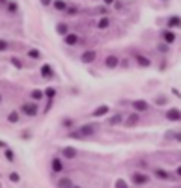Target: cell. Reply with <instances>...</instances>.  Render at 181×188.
Segmentation results:
<instances>
[{
	"label": "cell",
	"instance_id": "cell-23",
	"mask_svg": "<svg viewBox=\"0 0 181 188\" xmlns=\"http://www.w3.org/2000/svg\"><path fill=\"white\" fill-rule=\"evenodd\" d=\"M56 32L65 37V35L69 34V26H67V24H56Z\"/></svg>",
	"mask_w": 181,
	"mask_h": 188
},
{
	"label": "cell",
	"instance_id": "cell-34",
	"mask_svg": "<svg viewBox=\"0 0 181 188\" xmlns=\"http://www.w3.org/2000/svg\"><path fill=\"white\" fill-rule=\"evenodd\" d=\"M50 108H52V101H47V104H45V108H43V114H49Z\"/></svg>",
	"mask_w": 181,
	"mask_h": 188
},
{
	"label": "cell",
	"instance_id": "cell-29",
	"mask_svg": "<svg viewBox=\"0 0 181 188\" xmlns=\"http://www.w3.org/2000/svg\"><path fill=\"white\" fill-rule=\"evenodd\" d=\"M28 56L34 58V60H39V58H41V52H39L37 48H30V50H28Z\"/></svg>",
	"mask_w": 181,
	"mask_h": 188
},
{
	"label": "cell",
	"instance_id": "cell-27",
	"mask_svg": "<svg viewBox=\"0 0 181 188\" xmlns=\"http://www.w3.org/2000/svg\"><path fill=\"white\" fill-rule=\"evenodd\" d=\"M127 119H129V121H125V125H127V127H133L135 123H138V119H140V117H138V114H131Z\"/></svg>",
	"mask_w": 181,
	"mask_h": 188
},
{
	"label": "cell",
	"instance_id": "cell-9",
	"mask_svg": "<svg viewBox=\"0 0 181 188\" xmlns=\"http://www.w3.org/2000/svg\"><path fill=\"white\" fill-rule=\"evenodd\" d=\"M166 119L168 121H181V110H178V108H168L166 110Z\"/></svg>",
	"mask_w": 181,
	"mask_h": 188
},
{
	"label": "cell",
	"instance_id": "cell-28",
	"mask_svg": "<svg viewBox=\"0 0 181 188\" xmlns=\"http://www.w3.org/2000/svg\"><path fill=\"white\" fill-rule=\"evenodd\" d=\"M6 6H7V11H9V13H11V15H13V13H17V11H19V4H15V2H7V4H6Z\"/></svg>",
	"mask_w": 181,
	"mask_h": 188
},
{
	"label": "cell",
	"instance_id": "cell-24",
	"mask_svg": "<svg viewBox=\"0 0 181 188\" xmlns=\"http://www.w3.org/2000/svg\"><path fill=\"white\" fill-rule=\"evenodd\" d=\"M62 127H64V129H73V127H75V119L64 117V119H62Z\"/></svg>",
	"mask_w": 181,
	"mask_h": 188
},
{
	"label": "cell",
	"instance_id": "cell-39",
	"mask_svg": "<svg viewBox=\"0 0 181 188\" xmlns=\"http://www.w3.org/2000/svg\"><path fill=\"white\" fill-rule=\"evenodd\" d=\"M172 93H174L176 97H179V99H181V91H179V89H176V88H172Z\"/></svg>",
	"mask_w": 181,
	"mask_h": 188
},
{
	"label": "cell",
	"instance_id": "cell-45",
	"mask_svg": "<svg viewBox=\"0 0 181 188\" xmlns=\"http://www.w3.org/2000/svg\"><path fill=\"white\" fill-rule=\"evenodd\" d=\"M73 188H79V186H73Z\"/></svg>",
	"mask_w": 181,
	"mask_h": 188
},
{
	"label": "cell",
	"instance_id": "cell-46",
	"mask_svg": "<svg viewBox=\"0 0 181 188\" xmlns=\"http://www.w3.org/2000/svg\"><path fill=\"white\" fill-rule=\"evenodd\" d=\"M0 188H2V185H0Z\"/></svg>",
	"mask_w": 181,
	"mask_h": 188
},
{
	"label": "cell",
	"instance_id": "cell-43",
	"mask_svg": "<svg viewBox=\"0 0 181 188\" xmlns=\"http://www.w3.org/2000/svg\"><path fill=\"white\" fill-rule=\"evenodd\" d=\"M178 175H179V177H181V166H179V168H178Z\"/></svg>",
	"mask_w": 181,
	"mask_h": 188
},
{
	"label": "cell",
	"instance_id": "cell-35",
	"mask_svg": "<svg viewBox=\"0 0 181 188\" xmlns=\"http://www.w3.org/2000/svg\"><path fill=\"white\" fill-rule=\"evenodd\" d=\"M9 48V45H7V41H4V39H0V50L4 52V50H7Z\"/></svg>",
	"mask_w": 181,
	"mask_h": 188
},
{
	"label": "cell",
	"instance_id": "cell-32",
	"mask_svg": "<svg viewBox=\"0 0 181 188\" xmlns=\"http://www.w3.org/2000/svg\"><path fill=\"white\" fill-rule=\"evenodd\" d=\"M166 103H168V101H166V97H163V95L155 99V104H161V106H163V104H166Z\"/></svg>",
	"mask_w": 181,
	"mask_h": 188
},
{
	"label": "cell",
	"instance_id": "cell-5",
	"mask_svg": "<svg viewBox=\"0 0 181 188\" xmlns=\"http://www.w3.org/2000/svg\"><path fill=\"white\" fill-rule=\"evenodd\" d=\"M118 65H120V58H118V56L110 54V56L105 58V67H107V69H116Z\"/></svg>",
	"mask_w": 181,
	"mask_h": 188
},
{
	"label": "cell",
	"instance_id": "cell-22",
	"mask_svg": "<svg viewBox=\"0 0 181 188\" xmlns=\"http://www.w3.org/2000/svg\"><path fill=\"white\" fill-rule=\"evenodd\" d=\"M58 186L60 188H73V183H71L69 177H62V179L58 181Z\"/></svg>",
	"mask_w": 181,
	"mask_h": 188
},
{
	"label": "cell",
	"instance_id": "cell-37",
	"mask_svg": "<svg viewBox=\"0 0 181 188\" xmlns=\"http://www.w3.org/2000/svg\"><path fill=\"white\" fill-rule=\"evenodd\" d=\"M157 48H159V52H168V45H166V43H161Z\"/></svg>",
	"mask_w": 181,
	"mask_h": 188
},
{
	"label": "cell",
	"instance_id": "cell-12",
	"mask_svg": "<svg viewBox=\"0 0 181 188\" xmlns=\"http://www.w3.org/2000/svg\"><path fill=\"white\" fill-rule=\"evenodd\" d=\"M62 158H77V149L75 147H62Z\"/></svg>",
	"mask_w": 181,
	"mask_h": 188
},
{
	"label": "cell",
	"instance_id": "cell-44",
	"mask_svg": "<svg viewBox=\"0 0 181 188\" xmlns=\"http://www.w3.org/2000/svg\"><path fill=\"white\" fill-rule=\"evenodd\" d=\"M0 101H2V93H0Z\"/></svg>",
	"mask_w": 181,
	"mask_h": 188
},
{
	"label": "cell",
	"instance_id": "cell-10",
	"mask_svg": "<svg viewBox=\"0 0 181 188\" xmlns=\"http://www.w3.org/2000/svg\"><path fill=\"white\" fill-rule=\"evenodd\" d=\"M133 183H135V185H146V183H150V175L136 172V173L133 175Z\"/></svg>",
	"mask_w": 181,
	"mask_h": 188
},
{
	"label": "cell",
	"instance_id": "cell-20",
	"mask_svg": "<svg viewBox=\"0 0 181 188\" xmlns=\"http://www.w3.org/2000/svg\"><path fill=\"white\" fill-rule=\"evenodd\" d=\"M52 6H54V9H56V11H62V13H65V11H67V7H69V4H67V2H52Z\"/></svg>",
	"mask_w": 181,
	"mask_h": 188
},
{
	"label": "cell",
	"instance_id": "cell-30",
	"mask_svg": "<svg viewBox=\"0 0 181 188\" xmlns=\"http://www.w3.org/2000/svg\"><path fill=\"white\" fill-rule=\"evenodd\" d=\"M77 13H79V7H75V6H69V7H67V11H65V15H67V17H75Z\"/></svg>",
	"mask_w": 181,
	"mask_h": 188
},
{
	"label": "cell",
	"instance_id": "cell-13",
	"mask_svg": "<svg viewBox=\"0 0 181 188\" xmlns=\"http://www.w3.org/2000/svg\"><path fill=\"white\" fill-rule=\"evenodd\" d=\"M161 35H163V41H164L166 45H172V43L176 41V34H174L172 30H163Z\"/></svg>",
	"mask_w": 181,
	"mask_h": 188
},
{
	"label": "cell",
	"instance_id": "cell-36",
	"mask_svg": "<svg viewBox=\"0 0 181 188\" xmlns=\"http://www.w3.org/2000/svg\"><path fill=\"white\" fill-rule=\"evenodd\" d=\"M116 188H127V183H125L123 179H118V181H116Z\"/></svg>",
	"mask_w": 181,
	"mask_h": 188
},
{
	"label": "cell",
	"instance_id": "cell-25",
	"mask_svg": "<svg viewBox=\"0 0 181 188\" xmlns=\"http://www.w3.org/2000/svg\"><path fill=\"white\" fill-rule=\"evenodd\" d=\"M4 157L7 158V162H15V153H13V149H11V147L4 149Z\"/></svg>",
	"mask_w": 181,
	"mask_h": 188
},
{
	"label": "cell",
	"instance_id": "cell-41",
	"mask_svg": "<svg viewBox=\"0 0 181 188\" xmlns=\"http://www.w3.org/2000/svg\"><path fill=\"white\" fill-rule=\"evenodd\" d=\"M0 147H2V149H7V147H9V145H7V144H6V142H4V140H0Z\"/></svg>",
	"mask_w": 181,
	"mask_h": 188
},
{
	"label": "cell",
	"instance_id": "cell-15",
	"mask_svg": "<svg viewBox=\"0 0 181 188\" xmlns=\"http://www.w3.org/2000/svg\"><path fill=\"white\" fill-rule=\"evenodd\" d=\"M166 24H168V30H172V28H181V17L179 15H172Z\"/></svg>",
	"mask_w": 181,
	"mask_h": 188
},
{
	"label": "cell",
	"instance_id": "cell-17",
	"mask_svg": "<svg viewBox=\"0 0 181 188\" xmlns=\"http://www.w3.org/2000/svg\"><path fill=\"white\" fill-rule=\"evenodd\" d=\"M19 121H21V114H19L17 110H13V112H9V114H7V123L15 125V123H19Z\"/></svg>",
	"mask_w": 181,
	"mask_h": 188
},
{
	"label": "cell",
	"instance_id": "cell-8",
	"mask_svg": "<svg viewBox=\"0 0 181 188\" xmlns=\"http://www.w3.org/2000/svg\"><path fill=\"white\" fill-rule=\"evenodd\" d=\"M108 112H110L108 104H101V106H97V108L92 112V117H93V119H97V117H103V116H107Z\"/></svg>",
	"mask_w": 181,
	"mask_h": 188
},
{
	"label": "cell",
	"instance_id": "cell-38",
	"mask_svg": "<svg viewBox=\"0 0 181 188\" xmlns=\"http://www.w3.org/2000/svg\"><path fill=\"white\" fill-rule=\"evenodd\" d=\"M11 63H13V65H15L17 69H21V67H22V63H21V62H19L17 58H11Z\"/></svg>",
	"mask_w": 181,
	"mask_h": 188
},
{
	"label": "cell",
	"instance_id": "cell-7",
	"mask_svg": "<svg viewBox=\"0 0 181 188\" xmlns=\"http://www.w3.org/2000/svg\"><path fill=\"white\" fill-rule=\"evenodd\" d=\"M133 108L136 112H146V110H150V103L144 99H136V101H133Z\"/></svg>",
	"mask_w": 181,
	"mask_h": 188
},
{
	"label": "cell",
	"instance_id": "cell-6",
	"mask_svg": "<svg viewBox=\"0 0 181 188\" xmlns=\"http://www.w3.org/2000/svg\"><path fill=\"white\" fill-rule=\"evenodd\" d=\"M39 71H41V76H43V78H54V76H56V73H54L52 65H49V63H43Z\"/></svg>",
	"mask_w": 181,
	"mask_h": 188
},
{
	"label": "cell",
	"instance_id": "cell-31",
	"mask_svg": "<svg viewBox=\"0 0 181 188\" xmlns=\"http://www.w3.org/2000/svg\"><path fill=\"white\" fill-rule=\"evenodd\" d=\"M67 136H69V138H73V140H80V138H82V134H80L79 131H71Z\"/></svg>",
	"mask_w": 181,
	"mask_h": 188
},
{
	"label": "cell",
	"instance_id": "cell-21",
	"mask_svg": "<svg viewBox=\"0 0 181 188\" xmlns=\"http://www.w3.org/2000/svg\"><path fill=\"white\" fill-rule=\"evenodd\" d=\"M43 95H45L49 101H52V99H54V95H56V88H52V86L45 88V89H43Z\"/></svg>",
	"mask_w": 181,
	"mask_h": 188
},
{
	"label": "cell",
	"instance_id": "cell-19",
	"mask_svg": "<svg viewBox=\"0 0 181 188\" xmlns=\"http://www.w3.org/2000/svg\"><path fill=\"white\" fill-rule=\"evenodd\" d=\"M110 26V19L107 17V15H103L101 19H99V22H97V28L99 30H105V28H108Z\"/></svg>",
	"mask_w": 181,
	"mask_h": 188
},
{
	"label": "cell",
	"instance_id": "cell-14",
	"mask_svg": "<svg viewBox=\"0 0 181 188\" xmlns=\"http://www.w3.org/2000/svg\"><path fill=\"white\" fill-rule=\"evenodd\" d=\"M50 170H52L54 173L64 172V162H62V158H52V160H50Z\"/></svg>",
	"mask_w": 181,
	"mask_h": 188
},
{
	"label": "cell",
	"instance_id": "cell-2",
	"mask_svg": "<svg viewBox=\"0 0 181 188\" xmlns=\"http://www.w3.org/2000/svg\"><path fill=\"white\" fill-rule=\"evenodd\" d=\"M77 131L82 134V138H86V136H92V134H95V131H97V125H95V123H86V125L79 127Z\"/></svg>",
	"mask_w": 181,
	"mask_h": 188
},
{
	"label": "cell",
	"instance_id": "cell-40",
	"mask_svg": "<svg viewBox=\"0 0 181 188\" xmlns=\"http://www.w3.org/2000/svg\"><path fill=\"white\" fill-rule=\"evenodd\" d=\"M50 4H52V2H50V0H41V6H45V7H49V6H50Z\"/></svg>",
	"mask_w": 181,
	"mask_h": 188
},
{
	"label": "cell",
	"instance_id": "cell-11",
	"mask_svg": "<svg viewBox=\"0 0 181 188\" xmlns=\"http://www.w3.org/2000/svg\"><path fill=\"white\" fill-rule=\"evenodd\" d=\"M79 39H80V37H79V34H71V32H69V34L64 37V43H65L67 47H75V45L79 43Z\"/></svg>",
	"mask_w": 181,
	"mask_h": 188
},
{
	"label": "cell",
	"instance_id": "cell-18",
	"mask_svg": "<svg viewBox=\"0 0 181 188\" xmlns=\"http://www.w3.org/2000/svg\"><path fill=\"white\" fill-rule=\"evenodd\" d=\"M155 175H157L159 179H163V181H172V175H170L166 170H161V168H157V170H155Z\"/></svg>",
	"mask_w": 181,
	"mask_h": 188
},
{
	"label": "cell",
	"instance_id": "cell-16",
	"mask_svg": "<svg viewBox=\"0 0 181 188\" xmlns=\"http://www.w3.org/2000/svg\"><path fill=\"white\" fill-rule=\"evenodd\" d=\"M123 119H125V117H123V114H114L110 119H107V123H108V125H121V123H123Z\"/></svg>",
	"mask_w": 181,
	"mask_h": 188
},
{
	"label": "cell",
	"instance_id": "cell-42",
	"mask_svg": "<svg viewBox=\"0 0 181 188\" xmlns=\"http://www.w3.org/2000/svg\"><path fill=\"white\" fill-rule=\"evenodd\" d=\"M176 140H178V142H181V131H179V132H176Z\"/></svg>",
	"mask_w": 181,
	"mask_h": 188
},
{
	"label": "cell",
	"instance_id": "cell-1",
	"mask_svg": "<svg viewBox=\"0 0 181 188\" xmlns=\"http://www.w3.org/2000/svg\"><path fill=\"white\" fill-rule=\"evenodd\" d=\"M21 112L24 116H28V117H36L39 114V104H36V103H24L21 106Z\"/></svg>",
	"mask_w": 181,
	"mask_h": 188
},
{
	"label": "cell",
	"instance_id": "cell-26",
	"mask_svg": "<svg viewBox=\"0 0 181 188\" xmlns=\"http://www.w3.org/2000/svg\"><path fill=\"white\" fill-rule=\"evenodd\" d=\"M30 97H32L34 101H39V99H43L45 95H43V91H41V89H32V91H30Z\"/></svg>",
	"mask_w": 181,
	"mask_h": 188
},
{
	"label": "cell",
	"instance_id": "cell-33",
	"mask_svg": "<svg viewBox=\"0 0 181 188\" xmlns=\"http://www.w3.org/2000/svg\"><path fill=\"white\" fill-rule=\"evenodd\" d=\"M9 181H11V183H19V181H21V175H19V173H11V175H9Z\"/></svg>",
	"mask_w": 181,
	"mask_h": 188
},
{
	"label": "cell",
	"instance_id": "cell-3",
	"mask_svg": "<svg viewBox=\"0 0 181 188\" xmlns=\"http://www.w3.org/2000/svg\"><path fill=\"white\" fill-rule=\"evenodd\" d=\"M95 58H97L95 50H86V52H82V54H80V62H82V63H93V62H95Z\"/></svg>",
	"mask_w": 181,
	"mask_h": 188
},
{
	"label": "cell",
	"instance_id": "cell-4",
	"mask_svg": "<svg viewBox=\"0 0 181 188\" xmlns=\"http://www.w3.org/2000/svg\"><path fill=\"white\" fill-rule=\"evenodd\" d=\"M135 62H136V65L138 67H151V60L148 58V56H144V54H136L135 56Z\"/></svg>",
	"mask_w": 181,
	"mask_h": 188
}]
</instances>
